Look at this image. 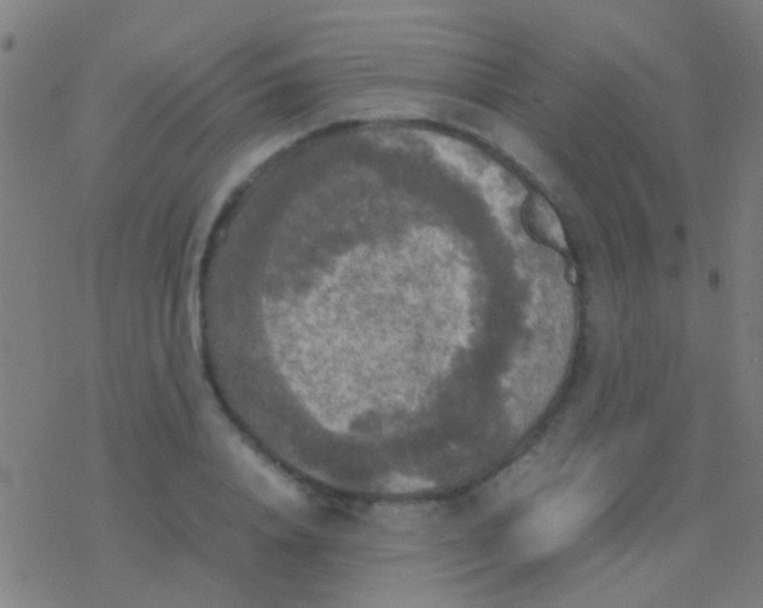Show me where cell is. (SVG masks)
Wrapping results in <instances>:
<instances>
[{
	"instance_id": "1",
	"label": "cell",
	"mask_w": 763,
	"mask_h": 608,
	"mask_svg": "<svg viewBox=\"0 0 763 608\" xmlns=\"http://www.w3.org/2000/svg\"><path fill=\"white\" fill-rule=\"evenodd\" d=\"M549 510L543 512L537 519L538 524L534 523L539 535L538 539L543 541H553L561 539L563 534H567L578 524L581 518V508L578 502L566 501V504L552 505Z\"/></svg>"
}]
</instances>
